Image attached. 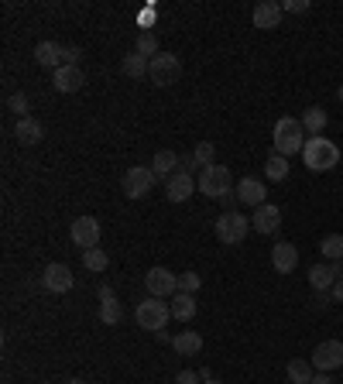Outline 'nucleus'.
Segmentation results:
<instances>
[{"mask_svg":"<svg viewBox=\"0 0 343 384\" xmlns=\"http://www.w3.org/2000/svg\"><path fill=\"white\" fill-rule=\"evenodd\" d=\"M305 141H309V137H305L302 120H295V117H278V120H275V131H271L275 154H285V158H292V154H302Z\"/></svg>","mask_w":343,"mask_h":384,"instance_id":"f257e3e1","label":"nucleus"},{"mask_svg":"<svg viewBox=\"0 0 343 384\" xmlns=\"http://www.w3.org/2000/svg\"><path fill=\"white\" fill-rule=\"evenodd\" d=\"M302 161L312 172H329V169L340 165V148L333 141H326V137H309L302 148Z\"/></svg>","mask_w":343,"mask_h":384,"instance_id":"f03ea898","label":"nucleus"},{"mask_svg":"<svg viewBox=\"0 0 343 384\" xmlns=\"http://www.w3.org/2000/svg\"><path fill=\"white\" fill-rule=\"evenodd\" d=\"M213 233H216V240L220 244H227V247H237V244H244V237L250 233V216L237 210H227L216 216V223H213Z\"/></svg>","mask_w":343,"mask_h":384,"instance_id":"7ed1b4c3","label":"nucleus"},{"mask_svg":"<svg viewBox=\"0 0 343 384\" xmlns=\"http://www.w3.org/2000/svg\"><path fill=\"white\" fill-rule=\"evenodd\" d=\"M169 319H172L169 302L165 299H154V295H148L144 302H137V309H134V323L141 329H148V333H162Z\"/></svg>","mask_w":343,"mask_h":384,"instance_id":"20e7f679","label":"nucleus"},{"mask_svg":"<svg viewBox=\"0 0 343 384\" xmlns=\"http://www.w3.org/2000/svg\"><path fill=\"white\" fill-rule=\"evenodd\" d=\"M196 189L203 192V196H210V199H223L227 192H233V175H230L227 165H210V169L199 172Z\"/></svg>","mask_w":343,"mask_h":384,"instance_id":"39448f33","label":"nucleus"},{"mask_svg":"<svg viewBox=\"0 0 343 384\" xmlns=\"http://www.w3.org/2000/svg\"><path fill=\"white\" fill-rule=\"evenodd\" d=\"M148 79H152L154 86H175L179 79H182V58L172 55V52H158L152 58V69H148Z\"/></svg>","mask_w":343,"mask_h":384,"instance_id":"423d86ee","label":"nucleus"},{"mask_svg":"<svg viewBox=\"0 0 343 384\" xmlns=\"http://www.w3.org/2000/svg\"><path fill=\"white\" fill-rule=\"evenodd\" d=\"M154 182H158L154 169H148V165H131L127 175H124V192H127L131 199H144V196L154 189Z\"/></svg>","mask_w":343,"mask_h":384,"instance_id":"0eeeda50","label":"nucleus"},{"mask_svg":"<svg viewBox=\"0 0 343 384\" xmlns=\"http://www.w3.org/2000/svg\"><path fill=\"white\" fill-rule=\"evenodd\" d=\"M69 237H73V244L83 250L100 247V220H96V216H76Z\"/></svg>","mask_w":343,"mask_h":384,"instance_id":"6e6552de","label":"nucleus"},{"mask_svg":"<svg viewBox=\"0 0 343 384\" xmlns=\"http://www.w3.org/2000/svg\"><path fill=\"white\" fill-rule=\"evenodd\" d=\"M144 288L154 299H172L179 292V274H172L169 268H152L144 274Z\"/></svg>","mask_w":343,"mask_h":384,"instance_id":"1a4fd4ad","label":"nucleus"},{"mask_svg":"<svg viewBox=\"0 0 343 384\" xmlns=\"http://www.w3.org/2000/svg\"><path fill=\"white\" fill-rule=\"evenodd\" d=\"M312 367L316 370H337L343 367V340H323V343L312 350Z\"/></svg>","mask_w":343,"mask_h":384,"instance_id":"9d476101","label":"nucleus"},{"mask_svg":"<svg viewBox=\"0 0 343 384\" xmlns=\"http://www.w3.org/2000/svg\"><path fill=\"white\" fill-rule=\"evenodd\" d=\"M41 285L48 288V292H56V295H65L69 288L76 285V278H73V271L65 268V265H48V268L41 271Z\"/></svg>","mask_w":343,"mask_h":384,"instance_id":"9b49d317","label":"nucleus"},{"mask_svg":"<svg viewBox=\"0 0 343 384\" xmlns=\"http://www.w3.org/2000/svg\"><path fill=\"white\" fill-rule=\"evenodd\" d=\"M282 227V210L275 206V203H265V206H258L254 210V216H250V230L254 233H275Z\"/></svg>","mask_w":343,"mask_h":384,"instance_id":"f8f14e48","label":"nucleus"},{"mask_svg":"<svg viewBox=\"0 0 343 384\" xmlns=\"http://www.w3.org/2000/svg\"><path fill=\"white\" fill-rule=\"evenodd\" d=\"M192 192H196V182H192V175L186 169H179L175 175L165 178V196H169V203H186Z\"/></svg>","mask_w":343,"mask_h":384,"instance_id":"ddd939ff","label":"nucleus"},{"mask_svg":"<svg viewBox=\"0 0 343 384\" xmlns=\"http://www.w3.org/2000/svg\"><path fill=\"white\" fill-rule=\"evenodd\" d=\"M282 4H275V0H261L258 7H254V14H250V21H254V28H261V31H275L278 24H282Z\"/></svg>","mask_w":343,"mask_h":384,"instance_id":"4468645a","label":"nucleus"},{"mask_svg":"<svg viewBox=\"0 0 343 384\" xmlns=\"http://www.w3.org/2000/svg\"><path fill=\"white\" fill-rule=\"evenodd\" d=\"M237 199H241V206H265L268 203V189H265V182L261 178H241V186H237Z\"/></svg>","mask_w":343,"mask_h":384,"instance_id":"2eb2a0df","label":"nucleus"},{"mask_svg":"<svg viewBox=\"0 0 343 384\" xmlns=\"http://www.w3.org/2000/svg\"><path fill=\"white\" fill-rule=\"evenodd\" d=\"M35 62L45 65V69H62L65 65V45H58V41H38L35 45Z\"/></svg>","mask_w":343,"mask_h":384,"instance_id":"dca6fc26","label":"nucleus"},{"mask_svg":"<svg viewBox=\"0 0 343 384\" xmlns=\"http://www.w3.org/2000/svg\"><path fill=\"white\" fill-rule=\"evenodd\" d=\"M52 82H56L58 93H79V90L86 86V76H83L79 65H62V69L52 73Z\"/></svg>","mask_w":343,"mask_h":384,"instance_id":"f3484780","label":"nucleus"},{"mask_svg":"<svg viewBox=\"0 0 343 384\" xmlns=\"http://www.w3.org/2000/svg\"><path fill=\"white\" fill-rule=\"evenodd\" d=\"M295 265H299V250H295V244H288V240L275 244V250H271V268L278 271V274H292Z\"/></svg>","mask_w":343,"mask_h":384,"instance_id":"a211bd4d","label":"nucleus"},{"mask_svg":"<svg viewBox=\"0 0 343 384\" xmlns=\"http://www.w3.org/2000/svg\"><path fill=\"white\" fill-rule=\"evenodd\" d=\"M14 137L24 148H31V144H38L41 137H45V124H41L38 117H21L18 127H14Z\"/></svg>","mask_w":343,"mask_h":384,"instance_id":"6ab92c4d","label":"nucleus"},{"mask_svg":"<svg viewBox=\"0 0 343 384\" xmlns=\"http://www.w3.org/2000/svg\"><path fill=\"white\" fill-rule=\"evenodd\" d=\"M172 346H175L179 357H196V353L203 350V336H199L196 329H182V333L172 336Z\"/></svg>","mask_w":343,"mask_h":384,"instance_id":"aec40b11","label":"nucleus"},{"mask_svg":"<svg viewBox=\"0 0 343 384\" xmlns=\"http://www.w3.org/2000/svg\"><path fill=\"white\" fill-rule=\"evenodd\" d=\"M213 158H216V148H213L210 141H199V144L192 148L189 158L182 161V169H186V172H192V169H210V165H216Z\"/></svg>","mask_w":343,"mask_h":384,"instance_id":"412c9836","label":"nucleus"},{"mask_svg":"<svg viewBox=\"0 0 343 384\" xmlns=\"http://www.w3.org/2000/svg\"><path fill=\"white\" fill-rule=\"evenodd\" d=\"M326 124H329V117H326L323 107H305V110H302V127H305V134L323 137Z\"/></svg>","mask_w":343,"mask_h":384,"instance_id":"4be33fe9","label":"nucleus"},{"mask_svg":"<svg viewBox=\"0 0 343 384\" xmlns=\"http://www.w3.org/2000/svg\"><path fill=\"white\" fill-rule=\"evenodd\" d=\"M309 285H312V292H329L337 285V274H333V268L326 261H320V265L309 268Z\"/></svg>","mask_w":343,"mask_h":384,"instance_id":"5701e85b","label":"nucleus"},{"mask_svg":"<svg viewBox=\"0 0 343 384\" xmlns=\"http://www.w3.org/2000/svg\"><path fill=\"white\" fill-rule=\"evenodd\" d=\"M179 165H182V158L175 151H169V148H162V151L154 154V161H152V169L158 178H169V175L179 172Z\"/></svg>","mask_w":343,"mask_h":384,"instance_id":"b1692460","label":"nucleus"},{"mask_svg":"<svg viewBox=\"0 0 343 384\" xmlns=\"http://www.w3.org/2000/svg\"><path fill=\"white\" fill-rule=\"evenodd\" d=\"M172 319H182V323H189L192 316H196V299H192L189 292H175L172 295Z\"/></svg>","mask_w":343,"mask_h":384,"instance_id":"393cba45","label":"nucleus"},{"mask_svg":"<svg viewBox=\"0 0 343 384\" xmlns=\"http://www.w3.org/2000/svg\"><path fill=\"white\" fill-rule=\"evenodd\" d=\"M120 69H124V76L141 79V76H148V69H152V58L137 55V52H127V55H124V62H120Z\"/></svg>","mask_w":343,"mask_h":384,"instance_id":"a878e982","label":"nucleus"},{"mask_svg":"<svg viewBox=\"0 0 343 384\" xmlns=\"http://www.w3.org/2000/svg\"><path fill=\"white\" fill-rule=\"evenodd\" d=\"M288 381L292 384H309L312 381V374H316V367H312V361H288Z\"/></svg>","mask_w":343,"mask_h":384,"instance_id":"bb28decb","label":"nucleus"},{"mask_svg":"<svg viewBox=\"0 0 343 384\" xmlns=\"http://www.w3.org/2000/svg\"><path fill=\"white\" fill-rule=\"evenodd\" d=\"M83 265H86V271H96V274H103V271L110 268V254H107L103 247L83 250Z\"/></svg>","mask_w":343,"mask_h":384,"instance_id":"cd10ccee","label":"nucleus"},{"mask_svg":"<svg viewBox=\"0 0 343 384\" xmlns=\"http://www.w3.org/2000/svg\"><path fill=\"white\" fill-rule=\"evenodd\" d=\"M320 254L326 261H343V233H326L320 240Z\"/></svg>","mask_w":343,"mask_h":384,"instance_id":"c85d7f7f","label":"nucleus"},{"mask_svg":"<svg viewBox=\"0 0 343 384\" xmlns=\"http://www.w3.org/2000/svg\"><path fill=\"white\" fill-rule=\"evenodd\" d=\"M265 175L268 182H285L288 178V158L285 154H271L265 161Z\"/></svg>","mask_w":343,"mask_h":384,"instance_id":"c756f323","label":"nucleus"},{"mask_svg":"<svg viewBox=\"0 0 343 384\" xmlns=\"http://www.w3.org/2000/svg\"><path fill=\"white\" fill-rule=\"evenodd\" d=\"M100 319H103V326H117L120 319H124V309L117 299H100Z\"/></svg>","mask_w":343,"mask_h":384,"instance_id":"7c9ffc66","label":"nucleus"},{"mask_svg":"<svg viewBox=\"0 0 343 384\" xmlns=\"http://www.w3.org/2000/svg\"><path fill=\"white\" fill-rule=\"evenodd\" d=\"M134 52H137V55H144V58H154V55H158V38H154L152 31H141L137 41H134Z\"/></svg>","mask_w":343,"mask_h":384,"instance_id":"2f4dec72","label":"nucleus"},{"mask_svg":"<svg viewBox=\"0 0 343 384\" xmlns=\"http://www.w3.org/2000/svg\"><path fill=\"white\" fill-rule=\"evenodd\" d=\"M203 288V278L196 274V271H186V274H179V292H189V295H196Z\"/></svg>","mask_w":343,"mask_h":384,"instance_id":"473e14b6","label":"nucleus"},{"mask_svg":"<svg viewBox=\"0 0 343 384\" xmlns=\"http://www.w3.org/2000/svg\"><path fill=\"white\" fill-rule=\"evenodd\" d=\"M7 110H14V114H18V120H21V117H31V114H28V96H24V93L7 96Z\"/></svg>","mask_w":343,"mask_h":384,"instance_id":"72a5a7b5","label":"nucleus"},{"mask_svg":"<svg viewBox=\"0 0 343 384\" xmlns=\"http://www.w3.org/2000/svg\"><path fill=\"white\" fill-rule=\"evenodd\" d=\"M282 11H288V14H305L309 11V0H285Z\"/></svg>","mask_w":343,"mask_h":384,"instance_id":"f704fd0d","label":"nucleus"},{"mask_svg":"<svg viewBox=\"0 0 343 384\" xmlns=\"http://www.w3.org/2000/svg\"><path fill=\"white\" fill-rule=\"evenodd\" d=\"M79 58H83V48L79 45H65V65H79Z\"/></svg>","mask_w":343,"mask_h":384,"instance_id":"c9c22d12","label":"nucleus"},{"mask_svg":"<svg viewBox=\"0 0 343 384\" xmlns=\"http://www.w3.org/2000/svg\"><path fill=\"white\" fill-rule=\"evenodd\" d=\"M196 381H203L196 370H179V374H175V384H196Z\"/></svg>","mask_w":343,"mask_h":384,"instance_id":"e433bc0d","label":"nucleus"},{"mask_svg":"<svg viewBox=\"0 0 343 384\" xmlns=\"http://www.w3.org/2000/svg\"><path fill=\"white\" fill-rule=\"evenodd\" d=\"M329 299L333 302H343V278H337V285L329 288Z\"/></svg>","mask_w":343,"mask_h":384,"instance_id":"4c0bfd02","label":"nucleus"},{"mask_svg":"<svg viewBox=\"0 0 343 384\" xmlns=\"http://www.w3.org/2000/svg\"><path fill=\"white\" fill-rule=\"evenodd\" d=\"M309 384H333V378H329L326 370H316V374H312V381H309Z\"/></svg>","mask_w":343,"mask_h":384,"instance_id":"58836bf2","label":"nucleus"},{"mask_svg":"<svg viewBox=\"0 0 343 384\" xmlns=\"http://www.w3.org/2000/svg\"><path fill=\"white\" fill-rule=\"evenodd\" d=\"M312 302H316V309H326V306H329V292H316V299H312Z\"/></svg>","mask_w":343,"mask_h":384,"instance_id":"ea45409f","label":"nucleus"},{"mask_svg":"<svg viewBox=\"0 0 343 384\" xmlns=\"http://www.w3.org/2000/svg\"><path fill=\"white\" fill-rule=\"evenodd\" d=\"M220 203H223V206H227V210H233V203H237V192H227V196H223V199H220Z\"/></svg>","mask_w":343,"mask_h":384,"instance_id":"a19ab883","label":"nucleus"},{"mask_svg":"<svg viewBox=\"0 0 343 384\" xmlns=\"http://www.w3.org/2000/svg\"><path fill=\"white\" fill-rule=\"evenodd\" d=\"M96 295H100V299H114V288H110V285H100V292H96Z\"/></svg>","mask_w":343,"mask_h":384,"instance_id":"79ce46f5","label":"nucleus"},{"mask_svg":"<svg viewBox=\"0 0 343 384\" xmlns=\"http://www.w3.org/2000/svg\"><path fill=\"white\" fill-rule=\"evenodd\" d=\"M329 268H333V274H337V278H343V261H329Z\"/></svg>","mask_w":343,"mask_h":384,"instance_id":"37998d69","label":"nucleus"},{"mask_svg":"<svg viewBox=\"0 0 343 384\" xmlns=\"http://www.w3.org/2000/svg\"><path fill=\"white\" fill-rule=\"evenodd\" d=\"M65 384H86V381H83V378H69V381H65Z\"/></svg>","mask_w":343,"mask_h":384,"instance_id":"c03bdc74","label":"nucleus"},{"mask_svg":"<svg viewBox=\"0 0 343 384\" xmlns=\"http://www.w3.org/2000/svg\"><path fill=\"white\" fill-rule=\"evenodd\" d=\"M337 100H340V103H343V86H340V90H337Z\"/></svg>","mask_w":343,"mask_h":384,"instance_id":"a18cd8bd","label":"nucleus"},{"mask_svg":"<svg viewBox=\"0 0 343 384\" xmlns=\"http://www.w3.org/2000/svg\"><path fill=\"white\" fill-rule=\"evenodd\" d=\"M203 384H223V381H216V378H210V381H203Z\"/></svg>","mask_w":343,"mask_h":384,"instance_id":"49530a36","label":"nucleus"}]
</instances>
